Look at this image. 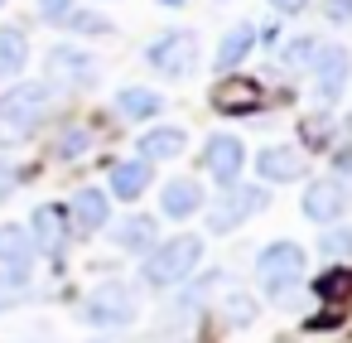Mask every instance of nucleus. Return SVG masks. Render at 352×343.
<instances>
[{
    "label": "nucleus",
    "instance_id": "nucleus-25",
    "mask_svg": "<svg viewBox=\"0 0 352 343\" xmlns=\"http://www.w3.org/2000/svg\"><path fill=\"white\" fill-rule=\"evenodd\" d=\"M314 49H318V39H314V34H299V39H289V44L280 49V63H285V68H309V63H314Z\"/></svg>",
    "mask_w": 352,
    "mask_h": 343
},
{
    "label": "nucleus",
    "instance_id": "nucleus-14",
    "mask_svg": "<svg viewBox=\"0 0 352 343\" xmlns=\"http://www.w3.org/2000/svg\"><path fill=\"white\" fill-rule=\"evenodd\" d=\"M256 169H261V179L265 184H289V179H304V155L299 150H289V145H265L261 155H256Z\"/></svg>",
    "mask_w": 352,
    "mask_h": 343
},
{
    "label": "nucleus",
    "instance_id": "nucleus-34",
    "mask_svg": "<svg viewBox=\"0 0 352 343\" xmlns=\"http://www.w3.org/2000/svg\"><path fill=\"white\" fill-rule=\"evenodd\" d=\"M160 6H184V0H160Z\"/></svg>",
    "mask_w": 352,
    "mask_h": 343
},
{
    "label": "nucleus",
    "instance_id": "nucleus-3",
    "mask_svg": "<svg viewBox=\"0 0 352 343\" xmlns=\"http://www.w3.org/2000/svg\"><path fill=\"white\" fill-rule=\"evenodd\" d=\"M135 314H140V295H135L126 280L97 285V290L87 295V304H82V319L97 324V329H126V324H135Z\"/></svg>",
    "mask_w": 352,
    "mask_h": 343
},
{
    "label": "nucleus",
    "instance_id": "nucleus-35",
    "mask_svg": "<svg viewBox=\"0 0 352 343\" xmlns=\"http://www.w3.org/2000/svg\"><path fill=\"white\" fill-rule=\"evenodd\" d=\"M0 6H6V0H0Z\"/></svg>",
    "mask_w": 352,
    "mask_h": 343
},
{
    "label": "nucleus",
    "instance_id": "nucleus-17",
    "mask_svg": "<svg viewBox=\"0 0 352 343\" xmlns=\"http://www.w3.org/2000/svg\"><path fill=\"white\" fill-rule=\"evenodd\" d=\"M251 49H256V25H236V30H227L222 44H217V73H236V68L246 63Z\"/></svg>",
    "mask_w": 352,
    "mask_h": 343
},
{
    "label": "nucleus",
    "instance_id": "nucleus-13",
    "mask_svg": "<svg viewBox=\"0 0 352 343\" xmlns=\"http://www.w3.org/2000/svg\"><path fill=\"white\" fill-rule=\"evenodd\" d=\"M68 218H73V232H102L111 222V198L102 189H78L73 203H68Z\"/></svg>",
    "mask_w": 352,
    "mask_h": 343
},
{
    "label": "nucleus",
    "instance_id": "nucleus-20",
    "mask_svg": "<svg viewBox=\"0 0 352 343\" xmlns=\"http://www.w3.org/2000/svg\"><path fill=\"white\" fill-rule=\"evenodd\" d=\"M184 145H188V136L179 131V126H155L145 141H140V160H174V155H184Z\"/></svg>",
    "mask_w": 352,
    "mask_h": 343
},
{
    "label": "nucleus",
    "instance_id": "nucleus-32",
    "mask_svg": "<svg viewBox=\"0 0 352 343\" xmlns=\"http://www.w3.org/2000/svg\"><path fill=\"white\" fill-rule=\"evenodd\" d=\"M275 6V15H299V10H309V0H270Z\"/></svg>",
    "mask_w": 352,
    "mask_h": 343
},
{
    "label": "nucleus",
    "instance_id": "nucleus-9",
    "mask_svg": "<svg viewBox=\"0 0 352 343\" xmlns=\"http://www.w3.org/2000/svg\"><path fill=\"white\" fill-rule=\"evenodd\" d=\"M44 73L54 83H68V87H87L97 83V59L87 49H73V44H54L49 59H44Z\"/></svg>",
    "mask_w": 352,
    "mask_h": 343
},
{
    "label": "nucleus",
    "instance_id": "nucleus-22",
    "mask_svg": "<svg viewBox=\"0 0 352 343\" xmlns=\"http://www.w3.org/2000/svg\"><path fill=\"white\" fill-rule=\"evenodd\" d=\"M30 63V39L20 30H0V78H15Z\"/></svg>",
    "mask_w": 352,
    "mask_h": 343
},
{
    "label": "nucleus",
    "instance_id": "nucleus-2",
    "mask_svg": "<svg viewBox=\"0 0 352 343\" xmlns=\"http://www.w3.org/2000/svg\"><path fill=\"white\" fill-rule=\"evenodd\" d=\"M256 276H261V285H265L275 300H289V290L304 280V247L289 242V237L270 242V247L256 256Z\"/></svg>",
    "mask_w": 352,
    "mask_h": 343
},
{
    "label": "nucleus",
    "instance_id": "nucleus-33",
    "mask_svg": "<svg viewBox=\"0 0 352 343\" xmlns=\"http://www.w3.org/2000/svg\"><path fill=\"white\" fill-rule=\"evenodd\" d=\"M87 343H126V338H116V333H102V338H87Z\"/></svg>",
    "mask_w": 352,
    "mask_h": 343
},
{
    "label": "nucleus",
    "instance_id": "nucleus-8",
    "mask_svg": "<svg viewBox=\"0 0 352 343\" xmlns=\"http://www.w3.org/2000/svg\"><path fill=\"white\" fill-rule=\"evenodd\" d=\"M34 256H39V251H34L30 227H15V222L0 227V276H6L10 285H25V280H30Z\"/></svg>",
    "mask_w": 352,
    "mask_h": 343
},
{
    "label": "nucleus",
    "instance_id": "nucleus-10",
    "mask_svg": "<svg viewBox=\"0 0 352 343\" xmlns=\"http://www.w3.org/2000/svg\"><path fill=\"white\" fill-rule=\"evenodd\" d=\"M299 208H304V218H309V222L328 227V222H338V218L347 213V189H342L333 174H328V179H314V184L304 189Z\"/></svg>",
    "mask_w": 352,
    "mask_h": 343
},
{
    "label": "nucleus",
    "instance_id": "nucleus-4",
    "mask_svg": "<svg viewBox=\"0 0 352 343\" xmlns=\"http://www.w3.org/2000/svg\"><path fill=\"white\" fill-rule=\"evenodd\" d=\"M270 203V194L265 189H256V184H227L222 189V198L208 208V232H236L246 218H256L261 208Z\"/></svg>",
    "mask_w": 352,
    "mask_h": 343
},
{
    "label": "nucleus",
    "instance_id": "nucleus-11",
    "mask_svg": "<svg viewBox=\"0 0 352 343\" xmlns=\"http://www.w3.org/2000/svg\"><path fill=\"white\" fill-rule=\"evenodd\" d=\"M30 237H34V251L58 256V251L68 247V237H73V218H68V208H58V203H39L34 218H30Z\"/></svg>",
    "mask_w": 352,
    "mask_h": 343
},
{
    "label": "nucleus",
    "instance_id": "nucleus-30",
    "mask_svg": "<svg viewBox=\"0 0 352 343\" xmlns=\"http://www.w3.org/2000/svg\"><path fill=\"white\" fill-rule=\"evenodd\" d=\"M39 15L44 20H63V15H73V0H39Z\"/></svg>",
    "mask_w": 352,
    "mask_h": 343
},
{
    "label": "nucleus",
    "instance_id": "nucleus-21",
    "mask_svg": "<svg viewBox=\"0 0 352 343\" xmlns=\"http://www.w3.org/2000/svg\"><path fill=\"white\" fill-rule=\"evenodd\" d=\"M111 242L121 247V251H150L155 247V218H126L121 227H111Z\"/></svg>",
    "mask_w": 352,
    "mask_h": 343
},
{
    "label": "nucleus",
    "instance_id": "nucleus-19",
    "mask_svg": "<svg viewBox=\"0 0 352 343\" xmlns=\"http://www.w3.org/2000/svg\"><path fill=\"white\" fill-rule=\"evenodd\" d=\"M116 112H121L126 121H150V116L164 112V97H160L155 87H121V92H116Z\"/></svg>",
    "mask_w": 352,
    "mask_h": 343
},
{
    "label": "nucleus",
    "instance_id": "nucleus-31",
    "mask_svg": "<svg viewBox=\"0 0 352 343\" xmlns=\"http://www.w3.org/2000/svg\"><path fill=\"white\" fill-rule=\"evenodd\" d=\"M323 15H328V20H338V25H342V20H352V0H323Z\"/></svg>",
    "mask_w": 352,
    "mask_h": 343
},
{
    "label": "nucleus",
    "instance_id": "nucleus-7",
    "mask_svg": "<svg viewBox=\"0 0 352 343\" xmlns=\"http://www.w3.org/2000/svg\"><path fill=\"white\" fill-rule=\"evenodd\" d=\"M44 112H49V87L44 83H15L10 92H0V121H6L10 131L39 126Z\"/></svg>",
    "mask_w": 352,
    "mask_h": 343
},
{
    "label": "nucleus",
    "instance_id": "nucleus-5",
    "mask_svg": "<svg viewBox=\"0 0 352 343\" xmlns=\"http://www.w3.org/2000/svg\"><path fill=\"white\" fill-rule=\"evenodd\" d=\"M309 73H314V102H318V107H333V102L342 97V87H347L352 59H347L342 44H323V49H314Z\"/></svg>",
    "mask_w": 352,
    "mask_h": 343
},
{
    "label": "nucleus",
    "instance_id": "nucleus-23",
    "mask_svg": "<svg viewBox=\"0 0 352 343\" xmlns=\"http://www.w3.org/2000/svg\"><path fill=\"white\" fill-rule=\"evenodd\" d=\"M217 314H222L232 329H246V324H256L261 304H256V295H246V290H227V295L217 300Z\"/></svg>",
    "mask_w": 352,
    "mask_h": 343
},
{
    "label": "nucleus",
    "instance_id": "nucleus-24",
    "mask_svg": "<svg viewBox=\"0 0 352 343\" xmlns=\"http://www.w3.org/2000/svg\"><path fill=\"white\" fill-rule=\"evenodd\" d=\"M318 251H323V256H338V261H347V256H352V227H342V222H328V232L318 237Z\"/></svg>",
    "mask_w": 352,
    "mask_h": 343
},
{
    "label": "nucleus",
    "instance_id": "nucleus-1",
    "mask_svg": "<svg viewBox=\"0 0 352 343\" xmlns=\"http://www.w3.org/2000/svg\"><path fill=\"white\" fill-rule=\"evenodd\" d=\"M203 266V237H193V232H179V237H169V242H155L150 251H145V280L150 285H160V290H169V285H184L193 271Z\"/></svg>",
    "mask_w": 352,
    "mask_h": 343
},
{
    "label": "nucleus",
    "instance_id": "nucleus-6",
    "mask_svg": "<svg viewBox=\"0 0 352 343\" xmlns=\"http://www.w3.org/2000/svg\"><path fill=\"white\" fill-rule=\"evenodd\" d=\"M145 59H150V68L164 73V78H188V73L198 68V39H193L188 30H169L164 39H155V44L145 49Z\"/></svg>",
    "mask_w": 352,
    "mask_h": 343
},
{
    "label": "nucleus",
    "instance_id": "nucleus-18",
    "mask_svg": "<svg viewBox=\"0 0 352 343\" xmlns=\"http://www.w3.org/2000/svg\"><path fill=\"white\" fill-rule=\"evenodd\" d=\"M261 102V87L256 83H241V78H227L217 92H212V107L227 112V116H241V112H256Z\"/></svg>",
    "mask_w": 352,
    "mask_h": 343
},
{
    "label": "nucleus",
    "instance_id": "nucleus-27",
    "mask_svg": "<svg viewBox=\"0 0 352 343\" xmlns=\"http://www.w3.org/2000/svg\"><path fill=\"white\" fill-rule=\"evenodd\" d=\"M347 285H352V271H328V276H323V280H318L314 290H318L323 300H338V295H342Z\"/></svg>",
    "mask_w": 352,
    "mask_h": 343
},
{
    "label": "nucleus",
    "instance_id": "nucleus-26",
    "mask_svg": "<svg viewBox=\"0 0 352 343\" xmlns=\"http://www.w3.org/2000/svg\"><path fill=\"white\" fill-rule=\"evenodd\" d=\"M63 25H68V30H78V34H111V20H102V15H92V10L63 15Z\"/></svg>",
    "mask_w": 352,
    "mask_h": 343
},
{
    "label": "nucleus",
    "instance_id": "nucleus-29",
    "mask_svg": "<svg viewBox=\"0 0 352 343\" xmlns=\"http://www.w3.org/2000/svg\"><path fill=\"white\" fill-rule=\"evenodd\" d=\"M333 179L347 189V179H352V150H338V155H333Z\"/></svg>",
    "mask_w": 352,
    "mask_h": 343
},
{
    "label": "nucleus",
    "instance_id": "nucleus-15",
    "mask_svg": "<svg viewBox=\"0 0 352 343\" xmlns=\"http://www.w3.org/2000/svg\"><path fill=\"white\" fill-rule=\"evenodd\" d=\"M155 184V165L150 160H121V165H111V194L121 198V203H135L145 189Z\"/></svg>",
    "mask_w": 352,
    "mask_h": 343
},
{
    "label": "nucleus",
    "instance_id": "nucleus-12",
    "mask_svg": "<svg viewBox=\"0 0 352 343\" xmlns=\"http://www.w3.org/2000/svg\"><path fill=\"white\" fill-rule=\"evenodd\" d=\"M241 165H246V145H241L236 136H227V131L208 136V145H203V169H208L212 179L232 184V179L241 174Z\"/></svg>",
    "mask_w": 352,
    "mask_h": 343
},
{
    "label": "nucleus",
    "instance_id": "nucleus-28",
    "mask_svg": "<svg viewBox=\"0 0 352 343\" xmlns=\"http://www.w3.org/2000/svg\"><path fill=\"white\" fill-rule=\"evenodd\" d=\"M87 145H92V136H87V131H68V136L58 141V155H63V160H78Z\"/></svg>",
    "mask_w": 352,
    "mask_h": 343
},
{
    "label": "nucleus",
    "instance_id": "nucleus-16",
    "mask_svg": "<svg viewBox=\"0 0 352 343\" xmlns=\"http://www.w3.org/2000/svg\"><path fill=\"white\" fill-rule=\"evenodd\" d=\"M198 208H203V189H198L193 179H169V184H164V194H160V213H164V218L179 222V218H193Z\"/></svg>",
    "mask_w": 352,
    "mask_h": 343
}]
</instances>
